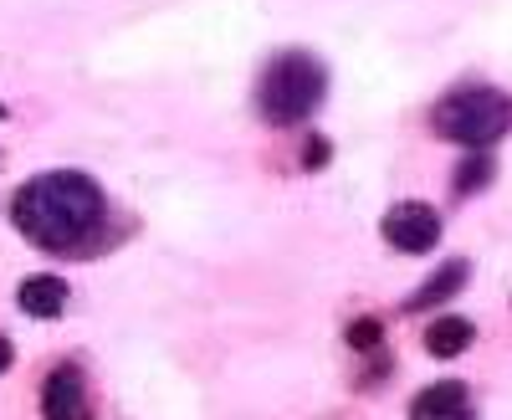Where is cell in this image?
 Returning <instances> with one entry per match:
<instances>
[{"instance_id": "cell-1", "label": "cell", "mask_w": 512, "mask_h": 420, "mask_svg": "<svg viewBox=\"0 0 512 420\" xmlns=\"http://www.w3.org/2000/svg\"><path fill=\"white\" fill-rule=\"evenodd\" d=\"M11 221L31 246L52 257H82L108 231V200L88 175H41L16 190Z\"/></svg>"}, {"instance_id": "cell-2", "label": "cell", "mask_w": 512, "mask_h": 420, "mask_svg": "<svg viewBox=\"0 0 512 420\" xmlns=\"http://www.w3.org/2000/svg\"><path fill=\"white\" fill-rule=\"evenodd\" d=\"M328 82H323V67L303 52H287L267 67L262 88H256V103H262V118L277 123V129H287V123H303L313 118V108L323 103Z\"/></svg>"}, {"instance_id": "cell-3", "label": "cell", "mask_w": 512, "mask_h": 420, "mask_svg": "<svg viewBox=\"0 0 512 420\" xmlns=\"http://www.w3.org/2000/svg\"><path fill=\"white\" fill-rule=\"evenodd\" d=\"M507 129H512V98H502L492 88H461L436 108V134L456 139V144H472V149L502 139Z\"/></svg>"}, {"instance_id": "cell-4", "label": "cell", "mask_w": 512, "mask_h": 420, "mask_svg": "<svg viewBox=\"0 0 512 420\" xmlns=\"http://www.w3.org/2000/svg\"><path fill=\"white\" fill-rule=\"evenodd\" d=\"M384 241L400 251H431L441 241V216L425 200H405L384 216Z\"/></svg>"}, {"instance_id": "cell-5", "label": "cell", "mask_w": 512, "mask_h": 420, "mask_svg": "<svg viewBox=\"0 0 512 420\" xmlns=\"http://www.w3.org/2000/svg\"><path fill=\"white\" fill-rule=\"evenodd\" d=\"M41 415L47 420H88V390H82V374L72 364L52 369L47 390H41Z\"/></svg>"}, {"instance_id": "cell-6", "label": "cell", "mask_w": 512, "mask_h": 420, "mask_svg": "<svg viewBox=\"0 0 512 420\" xmlns=\"http://www.w3.org/2000/svg\"><path fill=\"white\" fill-rule=\"evenodd\" d=\"M16 303H21V313H31V318H57L62 308H67V282L62 277H26L21 282V292H16Z\"/></svg>"}, {"instance_id": "cell-7", "label": "cell", "mask_w": 512, "mask_h": 420, "mask_svg": "<svg viewBox=\"0 0 512 420\" xmlns=\"http://www.w3.org/2000/svg\"><path fill=\"white\" fill-rule=\"evenodd\" d=\"M410 415H415V420H456V415H466V385L446 380V385L420 390L415 405H410Z\"/></svg>"}, {"instance_id": "cell-8", "label": "cell", "mask_w": 512, "mask_h": 420, "mask_svg": "<svg viewBox=\"0 0 512 420\" xmlns=\"http://www.w3.org/2000/svg\"><path fill=\"white\" fill-rule=\"evenodd\" d=\"M425 349H431L436 359H456L461 349H472V323L466 318H436L431 328H425Z\"/></svg>"}, {"instance_id": "cell-9", "label": "cell", "mask_w": 512, "mask_h": 420, "mask_svg": "<svg viewBox=\"0 0 512 420\" xmlns=\"http://www.w3.org/2000/svg\"><path fill=\"white\" fill-rule=\"evenodd\" d=\"M461 282H466V262H446V267H441V272L410 298V308H431V303L451 298V292H461Z\"/></svg>"}, {"instance_id": "cell-10", "label": "cell", "mask_w": 512, "mask_h": 420, "mask_svg": "<svg viewBox=\"0 0 512 420\" xmlns=\"http://www.w3.org/2000/svg\"><path fill=\"white\" fill-rule=\"evenodd\" d=\"M487 180H492V159H487V154H472V159H461V175H456V190H461V195L482 190Z\"/></svg>"}, {"instance_id": "cell-11", "label": "cell", "mask_w": 512, "mask_h": 420, "mask_svg": "<svg viewBox=\"0 0 512 420\" xmlns=\"http://www.w3.org/2000/svg\"><path fill=\"white\" fill-rule=\"evenodd\" d=\"M379 339V323H354L349 328V344H374Z\"/></svg>"}, {"instance_id": "cell-12", "label": "cell", "mask_w": 512, "mask_h": 420, "mask_svg": "<svg viewBox=\"0 0 512 420\" xmlns=\"http://www.w3.org/2000/svg\"><path fill=\"white\" fill-rule=\"evenodd\" d=\"M323 159H328V144H308V170H318Z\"/></svg>"}, {"instance_id": "cell-13", "label": "cell", "mask_w": 512, "mask_h": 420, "mask_svg": "<svg viewBox=\"0 0 512 420\" xmlns=\"http://www.w3.org/2000/svg\"><path fill=\"white\" fill-rule=\"evenodd\" d=\"M11 359H16V349H11L6 339H0V374H6V369H11Z\"/></svg>"}, {"instance_id": "cell-14", "label": "cell", "mask_w": 512, "mask_h": 420, "mask_svg": "<svg viewBox=\"0 0 512 420\" xmlns=\"http://www.w3.org/2000/svg\"><path fill=\"white\" fill-rule=\"evenodd\" d=\"M0 113H6V108H0Z\"/></svg>"}]
</instances>
